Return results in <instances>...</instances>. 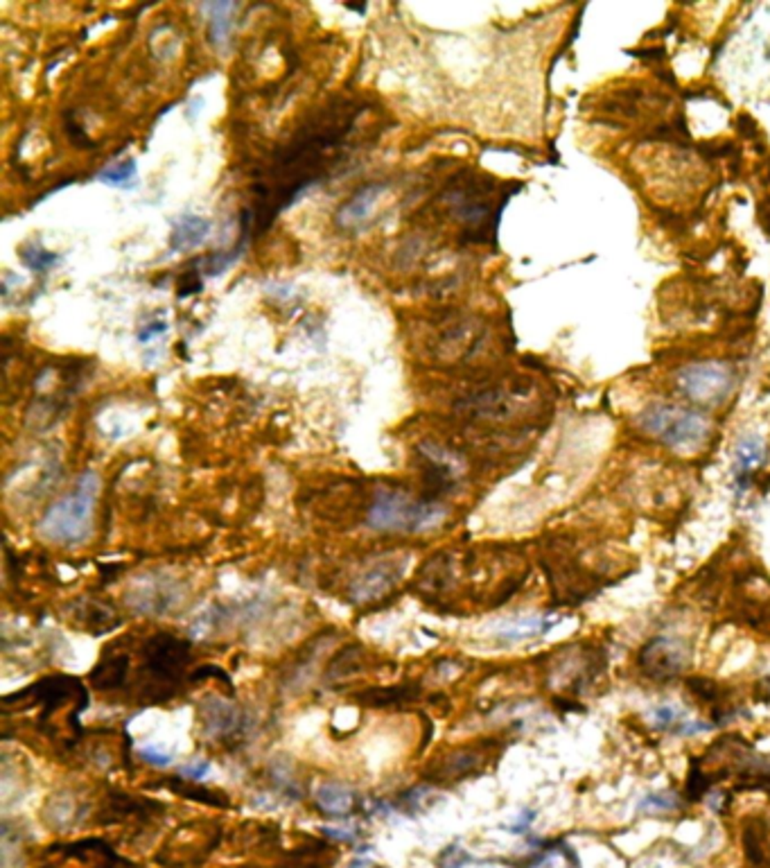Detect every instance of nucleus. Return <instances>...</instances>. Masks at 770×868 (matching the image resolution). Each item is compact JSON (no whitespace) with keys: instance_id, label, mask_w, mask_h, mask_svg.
Returning a JSON list of instances; mask_svg holds the SVG:
<instances>
[{"instance_id":"29","label":"nucleus","mask_w":770,"mask_h":868,"mask_svg":"<svg viewBox=\"0 0 770 868\" xmlns=\"http://www.w3.org/2000/svg\"><path fill=\"white\" fill-rule=\"evenodd\" d=\"M141 757H142V760H145V763L154 764V767H167V764L172 763V757L167 756V753L158 751L157 747H145V748H141Z\"/></svg>"},{"instance_id":"22","label":"nucleus","mask_w":770,"mask_h":868,"mask_svg":"<svg viewBox=\"0 0 770 868\" xmlns=\"http://www.w3.org/2000/svg\"><path fill=\"white\" fill-rule=\"evenodd\" d=\"M97 182L104 183L116 190H134L138 186V166L134 159H122V161L106 166L104 170L97 174Z\"/></svg>"},{"instance_id":"32","label":"nucleus","mask_w":770,"mask_h":868,"mask_svg":"<svg viewBox=\"0 0 770 868\" xmlns=\"http://www.w3.org/2000/svg\"><path fill=\"white\" fill-rule=\"evenodd\" d=\"M350 868H364V864H353V866H350Z\"/></svg>"},{"instance_id":"27","label":"nucleus","mask_w":770,"mask_h":868,"mask_svg":"<svg viewBox=\"0 0 770 868\" xmlns=\"http://www.w3.org/2000/svg\"><path fill=\"white\" fill-rule=\"evenodd\" d=\"M166 333H167V322H163V319H157V322L145 323V326L138 330L136 339H138V344H150L151 339L163 337Z\"/></svg>"},{"instance_id":"6","label":"nucleus","mask_w":770,"mask_h":868,"mask_svg":"<svg viewBox=\"0 0 770 868\" xmlns=\"http://www.w3.org/2000/svg\"><path fill=\"white\" fill-rule=\"evenodd\" d=\"M183 591L181 581L174 577L161 575H145L131 584L127 591V604L134 613H142V616H166L174 606L181 604Z\"/></svg>"},{"instance_id":"21","label":"nucleus","mask_w":770,"mask_h":868,"mask_svg":"<svg viewBox=\"0 0 770 868\" xmlns=\"http://www.w3.org/2000/svg\"><path fill=\"white\" fill-rule=\"evenodd\" d=\"M558 624V617H524V620L513 622L511 626L502 629L497 633L499 640L504 642H522V640H531V638L544 636L547 632H551L554 626Z\"/></svg>"},{"instance_id":"5","label":"nucleus","mask_w":770,"mask_h":868,"mask_svg":"<svg viewBox=\"0 0 770 868\" xmlns=\"http://www.w3.org/2000/svg\"><path fill=\"white\" fill-rule=\"evenodd\" d=\"M640 425L642 430L653 434L655 439H659L674 450H682V453H691V450L700 448V444L710 434V423H707L705 416L665 403H655L646 407L640 415Z\"/></svg>"},{"instance_id":"13","label":"nucleus","mask_w":770,"mask_h":868,"mask_svg":"<svg viewBox=\"0 0 770 868\" xmlns=\"http://www.w3.org/2000/svg\"><path fill=\"white\" fill-rule=\"evenodd\" d=\"M400 568L393 563H382V566H373L359 577L350 588V597L359 604H368V601H378L387 597L393 591V585L398 584Z\"/></svg>"},{"instance_id":"17","label":"nucleus","mask_w":770,"mask_h":868,"mask_svg":"<svg viewBox=\"0 0 770 868\" xmlns=\"http://www.w3.org/2000/svg\"><path fill=\"white\" fill-rule=\"evenodd\" d=\"M129 656L127 654H104L97 661V665L91 671V686L97 692H113L125 687L127 677H129Z\"/></svg>"},{"instance_id":"12","label":"nucleus","mask_w":770,"mask_h":868,"mask_svg":"<svg viewBox=\"0 0 770 868\" xmlns=\"http://www.w3.org/2000/svg\"><path fill=\"white\" fill-rule=\"evenodd\" d=\"M211 220L196 215V213H183L172 222L170 240L167 247L172 253H188L206 244L208 236H211Z\"/></svg>"},{"instance_id":"20","label":"nucleus","mask_w":770,"mask_h":868,"mask_svg":"<svg viewBox=\"0 0 770 868\" xmlns=\"http://www.w3.org/2000/svg\"><path fill=\"white\" fill-rule=\"evenodd\" d=\"M362 706L368 708H387L403 706V703L418 699V687L413 686H393V687H371L366 692H359L358 697Z\"/></svg>"},{"instance_id":"23","label":"nucleus","mask_w":770,"mask_h":868,"mask_svg":"<svg viewBox=\"0 0 770 868\" xmlns=\"http://www.w3.org/2000/svg\"><path fill=\"white\" fill-rule=\"evenodd\" d=\"M19 256L20 260H23V265H26L30 272L39 274V276H46L50 269H55L57 265L61 263L59 253L46 249L43 247V243H39V240H30V243L23 244Z\"/></svg>"},{"instance_id":"1","label":"nucleus","mask_w":770,"mask_h":868,"mask_svg":"<svg viewBox=\"0 0 770 868\" xmlns=\"http://www.w3.org/2000/svg\"><path fill=\"white\" fill-rule=\"evenodd\" d=\"M359 106L350 102L327 106L307 118L288 143L272 151L265 179L253 186L258 204L251 217H242V237H251L253 224L265 231L278 213L292 208L305 192L326 182L342 159H346L348 138L359 118Z\"/></svg>"},{"instance_id":"9","label":"nucleus","mask_w":770,"mask_h":868,"mask_svg":"<svg viewBox=\"0 0 770 868\" xmlns=\"http://www.w3.org/2000/svg\"><path fill=\"white\" fill-rule=\"evenodd\" d=\"M199 724L204 735L212 740H227L240 732L244 717L233 701L222 697H206L199 703Z\"/></svg>"},{"instance_id":"24","label":"nucleus","mask_w":770,"mask_h":868,"mask_svg":"<svg viewBox=\"0 0 770 868\" xmlns=\"http://www.w3.org/2000/svg\"><path fill=\"white\" fill-rule=\"evenodd\" d=\"M167 787L172 789L174 794H181V796L192 798V801H202L206 805H217V808H227L228 801L222 796V794L212 792V789H204L199 787V783H190V780H183V778H172Z\"/></svg>"},{"instance_id":"31","label":"nucleus","mask_w":770,"mask_h":868,"mask_svg":"<svg viewBox=\"0 0 770 868\" xmlns=\"http://www.w3.org/2000/svg\"><path fill=\"white\" fill-rule=\"evenodd\" d=\"M535 821V812H527L524 814L522 818L518 821V825H513V833H518V834H522L524 830H529V825L531 823Z\"/></svg>"},{"instance_id":"26","label":"nucleus","mask_w":770,"mask_h":868,"mask_svg":"<svg viewBox=\"0 0 770 868\" xmlns=\"http://www.w3.org/2000/svg\"><path fill=\"white\" fill-rule=\"evenodd\" d=\"M211 773V763H206V760H196V763H192V764H186V767H181L179 769V776L183 778V780H190V783H199V780H204V778Z\"/></svg>"},{"instance_id":"18","label":"nucleus","mask_w":770,"mask_h":868,"mask_svg":"<svg viewBox=\"0 0 770 868\" xmlns=\"http://www.w3.org/2000/svg\"><path fill=\"white\" fill-rule=\"evenodd\" d=\"M199 10L204 12L208 23V36H211V43L215 48H224L231 41L233 35V23H235V12H237V3H227V0H217V3H204L199 5Z\"/></svg>"},{"instance_id":"8","label":"nucleus","mask_w":770,"mask_h":868,"mask_svg":"<svg viewBox=\"0 0 770 868\" xmlns=\"http://www.w3.org/2000/svg\"><path fill=\"white\" fill-rule=\"evenodd\" d=\"M642 671L653 681H671L685 671L689 649L682 640L671 636H655L640 649L637 656Z\"/></svg>"},{"instance_id":"30","label":"nucleus","mask_w":770,"mask_h":868,"mask_svg":"<svg viewBox=\"0 0 770 868\" xmlns=\"http://www.w3.org/2000/svg\"><path fill=\"white\" fill-rule=\"evenodd\" d=\"M468 862H470V855H466L464 850L448 849L443 862H441V868H461L464 864H468Z\"/></svg>"},{"instance_id":"7","label":"nucleus","mask_w":770,"mask_h":868,"mask_svg":"<svg viewBox=\"0 0 770 868\" xmlns=\"http://www.w3.org/2000/svg\"><path fill=\"white\" fill-rule=\"evenodd\" d=\"M678 387L694 403L719 405L732 391V371L720 362L689 364L678 374Z\"/></svg>"},{"instance_id":"4","label":"nucleus","mask_w":770,"mask_h":868,"mask_svg":"<svg viewBox=\"0 0 770 868\" xmlns=\"http://www.w3.org/2000/svg\"><path fill=\"white\" fill-rule=\"evenodd\" d=\"M445 509L434 500L412 498L404 491L382 489L368 511V525L380 531H423L438 525Z\"/></svg>"},{"instance_id":"28","label":"nucleus","mask_w":770,"mask_h":868,"mask_svg":"<svg viewBox=\"0 0 770 868\" xmlns=\"http://www.w3.org/2000/svg\"><path fill=\"white\" fill-rule=\"evenodd\" d=\"M640 808H658V810H674L675 798L671 794H646L644 801L640 802Z\"/></svg>"},{"instance_id":"16","label":"nucleus","mask_w":770,"mask_h":868,"mask_svg":"<svg viewBox=\"0 0 770 868\" xmlns=\"http://www.w3.org/2000/svg\"><path fill=\"white\" fill-rule=\"evenodd\" d=\"M651 724L659 731L671 732V735L678 737H691V735H703V732L714 731L716 724H707V722H696V719L687 717V712L678 710V708L669 706H655L651 710Z\"/></svg>"},{"instance_id":"19","label":"nucleus","mask_w":770,"mask_h":868,"mask_svg":"<svg viewBox=\"0 0 770 868\" xmlns=\"http://www.w3.org/2000/svg\"><path fill=\"white\" fill-rule=\"evenodd\" d=\"M317 805L326 817H350L355 808V794L339 783H326L317 789Z\"/></svg>"},{"instance_id":"3","label":"nucleus","mask_w":770,"mask_h":868,"mask_svg":"<svg viewBox=\"0 0 770 868\" xmlns=\"http://www.w3.org/2000/svg\"><path fill=\"white\" fill-rule=\"evenodd\" d=\"M142 677L151 692V701H166L174 694L192 661V647L174 633H151L142 642Z\"/></svg>"},{"instance_id":"10","label":"nucleus","mask_w":770,"mask_h":868,"mask_svg":"<svg viewBox=\"0 0 770 868\" xmlns=\"http://www.w3.org/2000/svg\"><path fill=\"white\" fill-rule=\"evenodd\" d=\"M387 188L389 183L384 182H373L359 188L353 198L348 199L346 204H342V208L335 215V224L339 229H343V231H359V229L366 227L373 211L378 206L380 198L387 192Z\"/></svg>"},{"instance_id":"14","label":"nucleus","mask_w":770,"mask_h":868,"mask_svg":"<svg viewBox=\"0 0 770 868\" xmlns=\"http://www.w3.org/2000/svg\"><path fill=\"white\" fill-rule=\"evenodd\" d=\"M766 444L757 434H748L739 441L735 450V466H732V475H735L736 493H743L751 486V477L755 469H759L766 461Z\"/></svg>"},{"instance_id":"15","label":"nucleus","mask_w":770,"mask_h":868,"mask_svg":"<svg viewBox=\"0 0 770 868\" xmlns=\"http://www.w3.org/2000/svg\"><path fill=\"white\" fill-rule=\"evenodd\" d=\"M481 760L483 756L479 751H474V748H458V751L450 753L448 757L432 764L429 780H436V783H457V780H464V778L479 771Z\"/></svg>"},{"instance_id":"11","label":"nucleus","mask_w":770,"mask_h":868,"mask_svg":"<svg viewBox=\"0 0 770 868\" xmlns=\"http://www.w3.org/2000/svg\"><path fill=\"white\" fill-rule=\"evenodd\" d=\"M483 199H486L483 192H479L473 186L457 188L448 195L452 215L457 217L458 222H464L470 231H486L489 220H497L499 213L490 211V204H486Z\"/></svg>"},{"instance_id":"2","label":"nucleus","mask_w":770,"mask_h":868,"mask_svg":"<svg viewBox=\"0 0 770 868\" xmlns=\"http://www.w3.org/2000/svg\"><path fill=\"white\" fill-rule=\"evenodd\" d=\"M97 495H100V475L91 469L84 470L75 489L48 507L39 523V534L59 546H81L93 531Z\"/></svg>"},{"instance_id":"25","label":"nucleus","mask_w":770,"mask_h":868,"mask_svg":"<svg viewBox=\"0 0 770 868\" xmlns=\"http://www.w3.org/2000/svg\"><path fill=\"white\" fill-rule=\"evenodd\" d=\"M77 817V805L75 798H71L68 794H57V796L50 798L46 808V818L50 821V825L55 828H65L71 825Z\"/></svg>"}]
</instances>
